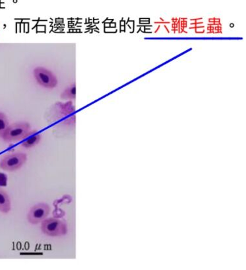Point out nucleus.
I'll use <instances>...</instances> for the list:
<instances>
[{
	"label": "nucleus",
	"mask_w": 246,
	"mask_h": 270,
	"mask_svg": "<svg viewBox=\"0 0 246 270\" xmlns=\"http://www.w3.org/2000/svg\"><path fill=\"white\" fill-rule=\"evenodd\" d=\"M41 231L47 236L60 237L66 235L68 232L67 223L55 218H50L41 222Z\"/></svg>",
	"instance_id": "nucleus-1"
},
{
	"label": "nucleus",
	"mask_w": 246,
	"mask_h": 270,
	"mask_svg": "<svg viewBox=\"0 0 246 270\" xmlns=\"http://www.w3.org/2000/svg\"><path fill=\"white\" fill-rule=\"evenodd\" d=\"M31 133V127L29 123L26 122H18L9 125L2 139L7 143L18 142L25 140Z\"/></svg>",
	"instance_id": "nucleus-2"
},
{
	"label": "nucleus",
	"mask_w": 246,
	"mask_h": 270,
	"mask_svg": "<svg viewBox=\"0 0 246 270\" xmlns=\"http://www.w3.org/2000/svg\"><path fill=\"white\" fill-rule=\"evenodd\" d=\"M27 159V154L23 152H17L7 154L0 160V168L6 171L20 170L24 165Z\"/></svg>",
	"instance_id": "nucleus-3"
},
{
	"label": "nucleus",
	"mask_w": 246,
	"mask_h": 270,
	"mask_svg": "<svg viewBox=\"0 0 246 270\" xmlns=\"http://www.w3.org/2000/svg\"><path fill=\"white\" fill-rule=\"evenodd\" d=\"M35 80L40 86L46 89H53L58 85L57 77L50 70L44 67H36L34 70Z\"/></svg>",
	"instance_id": "nucleus-4"
},
{
	"label": "nucleus",
	"mask_w": 246,
	"mask_h": 270,
	"mask_svg": "<svg viewBox=\"0 0 246 270\" xmlns=\"http://www.w3.org/2000/svg\"><path fill=\"white\" fill-rule=\"evenodd\" d=\"M50 206L45 203H39L33 206L28 213L27 220L32 225L39 224L46 219L50 213Z\"/></svg>",
	"instance_id": "nucleus-5"
},
{
	"label": "nucleus",
	"mask_w": 246,
	"mask_h": 270,
	"mask_svg": "<svg viewBox=\"0 0 246 270\" xmlns=\"http://www.w3.org/2000/svg\"><path fill=\"white\" fill-rule=\"evenodd\" d=\"M11 210L10 197L4 189L0 187V212L8 213Z\"/></svg>",
	"instance_id": "nucleus-6"
},
{
	"label": "nucleus",
	"mask_w": 246,
	"mask_h": 270,
	"mask_svg": "<svg viewBox=\"0 0 246 270\" xmlns=\"http://www.w3.org/2000/svg\"><path fill=\"white\" fill-rule=\"evenodd\" d=\"M28 136L25 138L26 140L23 141L22 143V146L25 149H31V148L35 147L41 142V136L36 131H33L32 136L30 137H28Z\"/></svg>",
	"instance_id": "nucleus-7"
},
{
	"label": "nucleus",
	"mask_w": 246,
	"mask_h": 270,
	"mask_svg": "<svg viewBox=\"0 0 246 270\" xmlns=\"http://www.w3.org/2000/svg\"><path fill=\"white\" fill-rule=\"evenodd\" d=\"M76 88L74 83L70 84L63 91L61 98L63 100H74L76 98Z\"/></svg>",
	"instance_id": "nucleus-8"
},
{
	"label": "nucleus",
	"mask_w": 246,
	"mask_h": 270,
	"mask_svg": "<svg viewBox=\"0 0 246 270\" xmlns=\"http://www.w3.org/2000/svg\"><path fill=\"white\" fill-rule=\"evenodd\" d=\"M9 125L8 117L4 113L0 112V138H3Z\"/></svg>",
	"instance_id": "nucleus-9"
},
{
	"label": "nucleus",
	"mask_w": 246,
	"mask_h": 270,
	"mask_svg": "<svg viewBox=\"0 0 246 270\" xmlns=\"http://www.w3.org/2000/svg\"><path fill=\"white\" fill-rule=\"evenodd\" d=\"M205 30H204V26H197L196 28V34H204Z\"/></svg>",
	"instance_id": "nucleus-10"
},
{
	"label": "nucleus",
	"mask_w": 246,
	"mask_h": 270,
	"mask_svg": "<svg viewBox=\"0 0 246 270\" xmlns=\"http://www.w3.org/2000/svg\"><path fill=\"white\" fill-rule=\"evenodd\" d=\"M133 25H134V22H133V21H130V22L128 23L129 28H132L133 30Z\"/></svg>",
	"instance_id": "nucleus-11"
},
{
	"label": "nucleus",
	"mask_w": 246,
	"mask_h": 270,
	"mask_svg": "<svg viewBox=\"0 0 246 270\" xmlns=\"http://www.w3.org/2000/svg\"><path fill=\"white\" fill-rule=\"evenodd\" d=\"M170 23V22H154V23Z\"/></svg>",
	"instance_id": "nucleus-12"
},
{
	"label": "nucleus",
	"mask_w": 246,
	"mask_h": 270,
	"mask_svg": "<svg viewBox=\"0 0 246 270\" xmlns=\"http://www.w3.org/2000/svg\"><path fill=\"white\" fill-rule=\"evenodd\" d=\"M145 33H149V34H151V32L150 31L149 29H145Z\"/></svg>",
	"instance_id": "nucleus-13"
},
{
	"label": "nucleus",
	"mask_w": 246,
	"mask_h": 270,
	"mask_svg": "<svg viewBox=\"0 0 246 270\" xmlns=\"http://www.w3.org/2000/svg\"><path fill=\"white\" fill-rule=\"evenodd\" d=\"M209 22H210L214 23V18H210V19H209Z\"/></svg>",
	"instance_id": "nucleus-14"
},
{
	"label": "nucleus",
	"mask_w": 246,
	"mask_h": 270,
	"mask_svg": "<svg viewBox=\"0 0 246 270\" xmlns=\"http://www.w3.org/2000/svg\"><path fill=\"white\" fill-rule=\"evenodd\" d=\"M160 25H158V28H157V29L156 30V31L154 32V33H155V34H156V33L158 32V30L160 29Z\"/></svg>",
	"instance_id": "nucleus-15"
},
{
	"label": "nucleus",
	"mask_w": 246,
	"mask_h": 270,
	"mask_svg": "<svg viewBox=\"0 0 246 270\" xmlns=\"http://www.w3.org/2000/svg\"><path fill=\"white\" fill-rule=\"evenodd\" d=\"M202 20V18H196V19H191L192 21H195V20Z\"/></svg>",
	"instance_id": "nucleus-16"
},
{
	"label": "nucleus",
	"mask_w": 246,
	"mask_h": 270,
	"mask_svg": "<svg viewBox=\"0 0 246 270\" xmlns=\"http://www.w3.org/2000/svg\"><path fill=\"white\" fill-rule=\"evenodd\" d=\"M164 27H165L166 30H167L168 33H170V31H169V30L167 26H166V25H164Z\"/></svg>",
	"instance_id": "nucleus-17"
},
{
	"label": "nucleus",
	"mask_w": 246,
	"mask_h": 270,
	"mask_svg": "<svg viewBox=\"0 0 246 270\" xmlns=\"http://www.w3.org/2000/svg\"><path fill=\"white\" fill-rule=\"evenodd\" d=\"M230 26H231V28H233V27L234 26V23H231V24H230Z\"/></svg>",
	"instance_id": "nucleus-18"
},
{
	"label": "nucleus",
	"mask_w": 246,
	"mask_h": 270,
	"mask_svg": "<svg viewBox=\"0 0 246 270\" xmlns=\"http://www.w3.org/2000/svg\"><path fill=\"white\" fill-rule=\"evenodd\" d=\"M160 20H161V22H163V21H164L163 18H160Z\"/></svg>",
	"instance_id": "nucleus-19"
}]
</instances>
